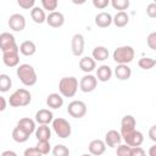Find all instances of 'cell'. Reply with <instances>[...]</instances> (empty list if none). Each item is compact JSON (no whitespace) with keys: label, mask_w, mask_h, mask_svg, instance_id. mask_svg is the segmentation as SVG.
Instances as JSON below:
<instances>
[{"label":"cell","mask_w":156,"mask_h":156,"mask_svg":"<svg viewBox=\"0 0 156 156\" xmlns=\"http://www.w3.org/2000/svg\"><path fill=\"white\" fill-rule=\"evenodd\" d=\"M0 156H17V154L13 150H5V151L1 152Z\"/></svg>","instance_id":"45"},{"label":"cell","mask_w":156,"mask_h":156,"mask_svg":"<svg viewBox=\"0 0 156 156\" xmlns=\"http://www.w3.org/2000/svg\"><path fill=\"white\" fill-rule=\"evenodd\" d=\"M30 17L32 20L35 22V23H44L45 20H46V15H45V11L39 7V6H34L32 10H30Z\"/></svg>","instance_id":"28"},{"label":"cell","mask_w":156,"mask_h":156,"mask_svg":"<svg viewBox=\"0 0 156 156\" xmlns=\"http://www.w3.org/2000/svg\"><path fill=\"white\" fill-rule=\"evenodd\" d=\"M79 68L85 72L87 74H90L95 68H96V62L94 61L93 57L90 56H84L79 60Z\"/></svg>","instance_id":"20"},{"label":"cell","mask_w":156,"mask_h":156,"mask_svg":"<svg viewBox=\"0 0 156 156\" xmlns=\"http://www.w3.org/2000/svg\"><path fill=\"white\" fill-rule=\"evenodd\" d=\"M35 149L41 154V155H48L51 150V145H50V141H41V140H38L37 145H35Z\"/></svg>","instance_id":"34"},{"label":"cell","mask_w":156,"mask_h":156,"mask_svg":"<svg viewBox=\"0 0 156 156\" xmlns=\"http://www.w3.org/2000/svg\"><path fill=\"white\" fill-rule=\"evenodd\" d=\"M155 65H156V60L152 58V57H141V58H139V61H138V66H139L141 69H145V71L154 68Z\"/></svg>","instance_id":"31"},{"label":"cell","mask_w":156,"mask_h":156,"mask_svg":"<svg viewBox=\"0 0 156 156\" xmlns=\"http://www.w3.org/2000/svg\"><path fill=\"white\" fill-rule=\"evenodd\" d=\"M112 69H111V67L110 66H107V65H101L100 67H98V69H96V79L98 80H100V82H108L110 79H111V77H112Z\"/></svg>","instance_id":"21"},{"label":"cell","mask_w":156,"mask_h":156,"mask_svg":"<svg viewBox=\"0 0 156 156\" xmlns=\"http://www.w3.org/2000/svg\"><path fill=\"white\" fill-rule=\"evenodd\" d=\"M146 44L151 50H156V32H151L146 39Z\"/></svg>","instance_id":"38"},{"label":"cell","mask_w":156,"mask_h":156,"mask_svg":"<svg viewBox=\"0 0 156 156\" xmlns=\"http://www.w3.org/2000/svg\"><path fill=\"white\" fill-rule=\"evenodd\" d=\"M149 136L152 141H156V126H151L150 127V130H149Z\"/></svg>","instance_id":"43"},{"label":"cell","mask_w":156,"mask_h":156,"mask_svg":"<svg viewBox=\"0 0 156 156\" xmlns=\"http://www.w3.org/2000/svg\"><path fill=\"white\" fill-rule=\"evenodd\" d=\"M122 139L126 141V144H127L128 146H130V147H136V146H140V145L143 144V141H144V135H143V133H141L140 130H136V129H135V130L130 132L129 134L122 136Z\"/></svg>","instance_id":"12"},{"label":"cell","mask_w":156,"mask_h":156,"mask_svg":"<svg viewBox=\"0 0 156 156\" xmlns=\"http://www.w3.org/2000/svg\"><path fill=\"white\" fill-rule=\"evenodd\" d=\"M23 156H43V155L34 146V147H27L23 152Z\"/></svg>","instance_id":"41"},{"label":"cell","mask_w":156,"mask_h":156,"mask_svg":"<svg viewBox=\"0 0 156 156\" xmlns=\"http://www.w3.org/2000/svg\"><path fill=\"white\" fill-rule=\"evenodd\" d=\"M58 6V1L57 0H41V9L43 10H48L49 13L54 12Z\"/></svg>","instance_id":"33"},{"label":"cell","mask_w":156,"mask_h":156,"mask_svg":"<svg viewBox=\"0 0 156 156\" xmlns=\"http://www.w3.org/2000/svg\"><path fill=\"white\" fill-rule=\"evenodd\" d=\"M134 49L130 45H123L113 50L112 57L117 62V65H128L134 60Z\"/></svg>","instance_id":"4"},{"label":"cell","mask_w":156,"mask_h":156,"mask_svg":"<svg viewBox=\"0 0 156 156\" xmlns=\"http://www.w3.org/2000/svg\"><path fill=\"white\" fill-rule=\"evenodd\" d=\"M132 147L128 146L127 144H119L116 149V155L117 156H130Z\"/></svg>","instance_id":"36"},{"label":"cell","mask_w":156,"mask_h":156,"mask_svg":"<svg viewBox=\"0 0 156 156\" xmlns=\"http://www.w3.org/2000/svg\"><path fill=\"white\" fill-rule=\"evenodd\" d=\"M130 156H146V152L141 146H136V147H132Z\"/></svg>","instance_id":"42"},{"label":"cell","mask_w":156,"mask_h":156,"mask_svg":"<svg viewBox=\"0 0 156 156\" xmlns=\"http://www.w3.org/2000/svg\"><path fill=\"white\" fill-rule=\"evenodd\" d=\"M52 119H54V113L48 108H41L35 113V122L39 124L48 126L49 123L52 122Z\"/></svg>","instance_id":"17"},{"label":"cell","mask_w":156,"mask_h":156,"mask_svg":"<svg viewBox=\"0 0 156 156\" xmlns=\"http://www.w3.org/2000/svg\"><path fill=\"white\" fill-rule=\"evenodd\" d=\"M52 155L54 156H69V149L66 145L57 144L52 147Z\"/></svg>","instance_id":"32"},{"label":"cell","mask_w":156,"mask_h":156,"mask_svg":"<svg viewBox=\"0 0 156 156\" xmlns=\"http://www.w3.org/2000/svg\"><path fill=\"white\" fill-rule=\"evenodd\" d=\"M46 105L50 108L57 110V108L62 107V105H63V98L58 93H51L46 98Z\"/></svg>","instance_id":"23"},{"label":"cell","mask_w":156,"mask_h":156,"mask_svg":"<svg viewBox=\"0 0 156 156\" xmlns=\"http://www.w3.org/2000/svg\"><path fill=\"white\" fill-rule=\"evenodd\" d=\"M67 112L73 118H82L87 113V105L80 100H73L68 104Z\"/></svg>","instance_id":"6"},{"label":"cell","mask_w":156,"mask_h":156,"mask_svg":"<svg viewBox=\"0 0 156 156\" xmlns=\"http://www.w3.org/2000/svg\"><path fill=\"white\" fill-rule=\"evenodd\" d=\"M78 90V79L76 77H63L58 82V91L63 98H73Z\"/></svg>","instance_id":"2"},{"label":"cell","mask_w":156,"mask_h":156,"mask_svg":"<svg viewBox=\"0 0 156 156\" xmlns=\"http://www.w3.org/2000/svg\"><path fill=\"white\" fill-rule=\"evenodd\" d=\"M52 129L55 132V134L61 138V139H66L71 135L72 133V127L69 124V122L65 118H61V117H57V118H54L52 119Z\"/></svg>","instance_id":"5"},{"label":"cell","mask_w":156,"mask_h":156,"mask_svg":"<svg viewBox=\"0 0 156 156\" xmlns=\"http://www.w3.org/2000/svg\"><path fill=\"white\" fill-rule=\"evenodd\" d=\"M11 87H12V80H11L10 76L6 73H1L0 74V91L7 93Z\"/></svg>","instance_id":"30"},{"label":"cell","mask_w":156,"mask_h":156,"mask_svg":"<svg viewBox=\"0 0 156 156\" xmlns=\"http://www.w3.org/2000/svg\"><path fill=\"white\" fill-rule=\"evenodd\" d=\"M6 106H7V101H6V99H5L4 96L0 95V112L4 111V110L6 108Z\"/></svg>","instance_id":"44"},{"label":"cell","mask_w":156,"mask_h":156,"mask_svg":"<svg viewBox=\"0 0 156 156\" xmlns=\"http://www.w3.org/2000/svg\"><path fill=\"white\" fill-rule=\"evenodd\" d=\"M93 5H94V7H96V9L104 10L105 7H107V6L110 5V1H108V0H93Z\"/></svg>","instance_id":"39"},{"label":"cell","mask_w":156,"mask_h":156,"mask_svg":"<svg viewBox=\"0 0 156 156\" xmlns=\"http://www.w3.org/2000/svg\"><path fill=\"white\" fill-rule=\"evenodd\" d=\"M96 85H98V79L93 74H85V76H83L80 78V80H79V84H78L79 89L83 93H91V91H94L95 88H96Z\"/></svg>","instance_id":"8"},{"label":"cell","mask_w":156,"mask_h":156,"mask_svg":"<svg viewBox=\"0 0 156 156\" xmlns=\"http://www.w3.org/2000/svg\"><path fill=\"white\" fill-rule=\"evenodd\" d=\"M80 156H93V155H90V154H83V155H80Z\"/></svg>","instance_id":"47"},{"label":"cell","mask_w":156,"mask_h":156,"mask_svg":"<svg viewBox=\"0 0 156 156\" xmlns=\"http://www.w3.org/2000/svg\"><path fill=\"white\" fill-rule=\"evenodd\" d=\"M84 37L83 34L80 33H76L73 37H72V40H71V49H72V54L77 57L82 56V54L84 52Z\"/></svg>","instance_id":"10"},{"label":"cell","mask_w":156,"mask_h":156,"mask_svg":"<svg viewBox=\"0 0 156 156\" xmlns=\"http://www.w3.org/2000/svg\"><path fill=\"white\" fill-rule=\"evenodd\" d=\"M115 76L119 80H128L132 76V69L128 65H117L115 68Z\"/></svg>","instance_id":"22"},{"label":"cell","mask_w":156,"mask_h":156,"mask_svg":"<svg viewBox=\"0 0 156 156\" xmlns=\"http://www.w3.org/2000/svg\"><path fill=\"white\" fill-rule=\"evenodd\" d=\"M16 46H18V45L16 43V39H15L13 34H11L9 32H4V33L0 34V50L2 52L7 51V50H11Z\"/></svg>","instance_id":"13"},{"label":"cell","mask_w":156,"mask_h":156,"mask_svg":"<svg viewBox=\"0 0 156 156\" xmlns=\"http://www.w3.org/2000/svg\"><path fill=\"white\" fill-rule=\"evenodd\" d=\"M30 101H32V95H30L29 90H27L24 88H20L10 95L7 102L12 107H23V106L29 105Z\"/></svg>","instance_id":"3"},{"label":"cell","mask_w":156,"mask_h":156,"mask_svg":"<svg viewBox=\"0 0 156 156\" xmlns=\"http://www.w3.org/2000/svg\"><path fill=\"white\" fill-rule=\"evenodd\" d=\"M7 24L13 32H22L26 28V18L21 13H13L9 17Z\"/></svg>","instance_id":"9"},{"label":"cell","mask_w":156,"mask_h":156,"mask_svg":"<svg viewBox=\"0 0 156 156\" xmlns=\"http://www.w3.org/2000/svg\"><path fill=\"white\" fill-rule=\"evenodd\" d=\"M122 141V136L119 134V132H117L116 129H111L105 134V145L108 147H117Z\"/></svg>","instance_id":"15"},{"label":"cell","mask_w":156,"mask_h":156,"mask_svg":"<svg viewBox=\"0 0 156 156\" xmlns=\"http://www.w3.org/2000/svg\"><path fill=\"white\" fill-rule=\"evenodd\" d=\"M129 0H112L111 5L115 10H119V11H124L129 7Z\"/></svg>","instance_id":"35"},{"label":"cell","mask_w":156,"mask_h":156,"mask_svg":"<svg viewBox=\"0 0 156 156\" xmlns=\"http://www.w3.org/2000/svg\"><path fill=\"white\" fill-rule=\"evenodd\" d=\"M16 74L18 77V79L21 80V83L26 87H33L37 80H38V76L37 72L34 69V67L29 63H22L17 67Z\"/></svg>","instance_id":"1"},{"label":"cell","mask_w":156,"mask_h":156,"mask_svg":"<svg viewBox=\"0 0 156 156\" xmlns=\"http://www.w3.org/2000/svg\"><path fill=\"white\" fill-rule=\"evenodd\" d=\"M17 4L24 10H32L35 6V0H17Z\"/></svg>","instance_id":"37"},{"label":"cell","mask_w":156,"mask_h":156,"mask_svg":"<svg viewBox=\"0 0 156 156\" xmlns=\"http://www.w3.org/2000/svg\"><path fill=\"white\" fill-rule=\"evenodd\" d=\"M2 62L7 67H16L20 63V49L18 46L2 52Z\"/></svg>","instance_id":"7"},{"label":"cell","mask_w":156,"mask_h":156,"mask_svg":"<svg viewBox=\"0 0 156 156\" xmlns=\"http://www.w3.org/2000/svg\"><path fill=\"white\" fill-rule=\"evenodd\" d=\"M108 55H110L108 49L105 48V46H95V48L93 49V52H91V57L94 58L95 62H96V61L102 62V61L107 60V58H108Z\"/></svg>","instance_id":"26"},{"label":"cell","mask_w":156,"mask_h":156,"mask_svg":"<svg viewBox=\"0 0 156 156\" xmlns=\"http://www.w3.org/2000/svg\"><path fill=\"white\" fill-rule=\"evenodd\" d=\"M135 126H136V121L132 115H126L122 117L121 121V136H124L127 134H129L130 132L135 130Z\"/></svg>","instance_id":"11"},{"label":"cell","mask_w":156,"mask_h":156,"mask_svg":"<svg viewBox=\"0 0 156 156\" xmlns=\"http://www.w3.org/2000/svg\"><path fill=\"white\" fill-rule=\"evenodd\" d=\"M146 13L150 18H155L156 17V4L155 2H150L146 7Z\"/></svg>","instance_id":"40"},{"label":"cell","mask_w":156,"mask_h":156,"mask_svg":"<svg viewBox=\"0 0 156 156\" xmlns=\"http://www.w3.org/2000/svg\"><path fill=\"white\" fill-rule=\"evenodd\" d=\"M45 22L52 27V28H60L63 26L65 23V16L63 13H61L60 11H54V12H50L48 16H46V20Z\"/></svg>","instance_id":"14"},{"label":"cell","mask_w":156,"mask_h":156,"mask_svg":"<svg viewBox=\"0 0 156 156\" xmlns=\"http://www.w3.org/2000/svg\"><path fill=\"white\" fill-rule=\"evenodd\" d=\"M17 127L20 129H22L23 132H26L28 135H30L32 133L35 132V121L29 118V117H23L17 122Z\"/></svg>","instance_id":"18"},{"label":"cell","mask_w":156,"mask_h":156,"mask_svg":"<svg viewBox=\"0 0 156 156\" xmlns=\"http://www.w3.org/2000/svg\"><path fill=\"white\" fill-rule=\"evenodd\" d=\"M35 136L38 140L41 141H50L51 138V129L49 128V126H44V124H39V127L35 128Z\"/></svg>","instance_id":"25"},{"label":"cell","mask_w":156,"mask_h":156,"mask_svg":"<svg viewBox=\"0 0 156 156\" xmlns=\"http://www.w3.org/2000/svg\"><path fill=\"white\" fill-rule=\"evenodd\" d=\"M95 24L100 28H107L112 24V16L108 12H99L95 16Z\"/></svg>","instance_id":"19"},{"label":"cell","mask_w":156,"mask_h":156,"mask_svg":"<svg viewBox=\"0 0 156 156\" xmlns=\"http://www.w3.org/2000/svg\"><path fill=\"white\" fill-rule=\"evenodd\" d=\"M149 156H156V145H152L149 149Z\"/></svg>","instance_id":"46"},{"label":"cell","mask_w":156,"mask_h":156,"mask_svg":"<svg viewBox=\"0 0 156 156\" xmlns=\"http://www.w3.org/2000/svg\"><path fill=\"white\" fill-rule=\"evenodd\" d=\"M12 139L18 143V144H22V143H26L28 139H29V135L23 132L22 129H20L18 127H15L13 130H12Z\"/></svg>","instance_id":"29"},{"label":"cell","mask_w":156,"mask_h":156,"mask_svg":"<svg viewBox=\"0 0 156 156\" xmlns=\"http://www.w3.org/2000/svg\"><path fill=\"white\" fill-rule=\"evenodd\" d=\"M18 49H20V52L23 56H32L37 51L35 43L32 41V40H24V41H22L21 45L18 46Z\"/></svg>","instance_id":"24"},{"label":"cell","mask_w":156,"mask_h":156,"mask_svg":"<svg viewBox=\"0 0 156 156\" xmlns=\"http://www.w3.org/2000/svg\"><path fill=\"white\" fill-rule=\"evenodd\" d=\"M129 22V16L126 11H118L113 17H112V23L118 27V28H122V27H126Z\"/></svg>","instance_id":"27"},{"label":"cell","mask_w":156,"mask_h":156,"mask_svg":"<svg viewBox=\"0 0 156 156\" xmlns=\"http://www.w3.org/2000/svg\"><path fill=\"white\" fill-rule=\"evenodd\" d=\"M88 150H89V154L90 155H93V156H100V155H102L106 151V145H105L104 140H101V139H94V140H91L89 143Z\"/></svg>","instance_id":"16"}]
</instances>
